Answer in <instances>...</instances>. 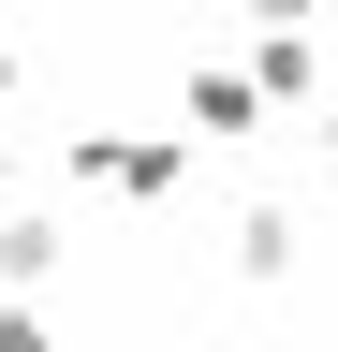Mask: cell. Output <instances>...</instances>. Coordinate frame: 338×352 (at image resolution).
<instances>
[{
  "mask_svg": "<svg viewBox=\"0 0 338 352\" xmlns=\"http://www.w3.org/2000/svg\"><path fill=\"white\" fill-rule=\"evenodd\" d=\"M294 264H309V206H250V220H235V279H250V294H279Z\"/></svg>",
  "mask_w": 338,
  "mask_h": 352,
  "instance_id": "cell-5",
  "label": "cell"
},
{
  "mask_svg": "<svg viewBox=\"0 0 338 352\" xmlns=\"http://www.w3.org/2000/svg\"><path fill=\"white\" fill-rule=\"evenodd\" d=\"M309 132H324V162H338V74H324V103H309Z\"/></svg>",
  "mask_w": 338,
  "mask_h": 352,
  "instance_id": "cell-8",
  "label": "cell"
},
{
  "mask_svg": "<svg viewBox=\"0 0 338 352\" xmlns=\"http://www.w3.org/2000/svg\"><path fill=\"white\" fill-rule=\"evenodd\" d=\"M74 191H103V206H177L191 191V132L162 118V132H74Z\"/></svg>",
  "mask_w": 338,
  "mask_h": 352,
  "instance_id": "cell-1",
  "label": "cell"
},
{
  "mask_svg": "<svg viewBox=\"0 0 338 352\" xmlns=\"http://www.w3.org/2000/svg\"><path fill=\"white\" fill-rule=\"evenodd\" d=\"M250 103H265V118H294V103H324V30H265V44H250Z\"/></svg>",
  "mask_w": 338,
  "mask_h": 352,
  "instance_id": "cell-3",
  "label": "cell"
},
{
  "mask_svg": "<svg viewBox=\"0 0 338 352\" xmlns=\"http://www.w3.org/2000/svg\"><path fill=\"white\" fill-rule=\"evenodd\" d=\"M0 206H15V162H0Z\"/></svg>",
  "mask_w": 338,
  "mask_h": 352,
  "instance_id": "cell-10",
  "label": "cell"
},
{
  "mask_svg": "<svg viewBox=\"0 0 338 352\" xmlns=\"http://www.w3.org/2000/svg\"><path fill=\"white\" fill-rule=\"evenodd\" d=\"M0 352H59V323H45V294H0Z\"/></svg>",
  "mask_w": 338,
  "mask_h": 352,
  "instance_id": "cell-6",
  "label": "cell"
},
{
  "mask_svg": "<svg viewBox=\"0 0 338 352\" xmlns=\"http://www.w3.org/2000/svg\"><path fill=\"white\" fill-rule=\"evenodd\" d=\"M191 352H221V338H191Z\"/></svg>",
  "mask_w": 338,
  "mask_h": 352,
  "instance_id": "cell-11",
  "label": "cell"
},
{
  "mask_svg": "<svg viewBox=\"0 0 338 352\" xmlns=\"http://www.w3.org/2000/svg\"><path fill=\"white\" fill-rule=\"evenodd\" d=\"M177 132H191V147H250V132H265L250 74H235V59H191V88H177Z\"/></svg>",
  "mask_w": 338,
  "mask_h": 352,
  "instance_id": "cell-2",
  "label": "cell"
},
{
  "mask_svg": "<svg viewBox=\"0 0 338 352\" xmlns=\"http://www.w3.org/2000/svg\"><path fill=\"white\" fill-rule=\"evenodd\" d=\"M59 264H74V220L0 206V294H59Z\"/></svg>",
  "mask_w": 338,
  "mask_h": 352,
  "instance_id": "cell-4",
  "label": "cell"
},
{
  "mask_svg": "<svg viewBox=\"0 0 338 352\" xmlns=\"http://www.w3.org/2000/svg\"><path fill=\"white\" fill-rule=\"evenodd\" d=\"M250 15H265V30H324V0H250Z\"/></svg>",
  "mask_w": 338,
  "mask_h": 352,
  "instance_id": "cell-7",
  "label": "cell"
},
{
  "mask_svg": "<svg viewBox=\"0 0 338 352\" xmlns=\"http://www.w3.org/2000/svg\"><path fill=\"white\" fill-rule=\"evenodd\" d=\"M0 103H15V44H0Z\"/></svg>",
  "mask_w": 338,
  "mask_h": 352,
  "instance_id": "cell-9",
  "label": "cell"
}]
</instances>
